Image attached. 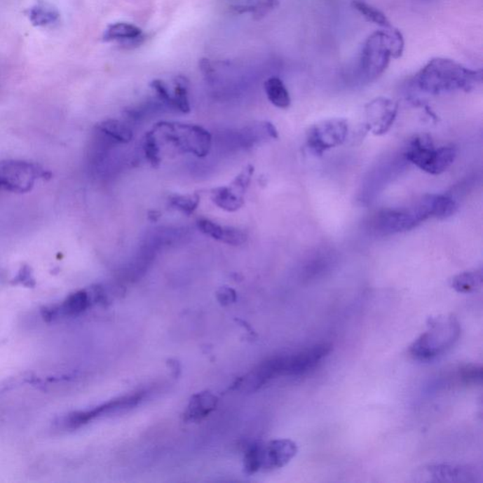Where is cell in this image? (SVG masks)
<instances>
[{
  "label": "cell",
  "mask_w": 483,
  "mask_h": 483,
  "mask_svg": "<svg viewBox=\"0 0 483 483\" xmlns=\"http://www.w3.org/2000/svg\"><path fill=\"white\" fill-rule=\"evenodd\" d=\"M482 83V70L463 67L447 58H433L413 79L414 88L428 95L470 92Z\"/></svg>",
  "instance_id": "obj_1"
},
{
  "label": "cell",
  "mask_w": 483,
  "mask_h": 483,
  "mask_svg": "<svg viewBox=\"0 0 483 483\" xmlns=\"http://www.w3.org/2000/svg\"><path fill=\"white\" fill-rule=\"evenodd\" d=\"M460 335V323L454 316L431 318L427 332L411 343L410 353L419 361H431L451 348Z\"/></svg>",
  "instance_id": "obj_2"
},
{
  "label": "cell",
  "mask_w": 483,
  "mask_h": 483,
  "mask_svg": "<svg viewBox=\"0 0 483 483\" xmlns=\"http://www.w3.org/2000/svg\"><path fill=\"white\" fill-rule=\"evenodd\" d=\"M433 193L423 196L413 205L384 209L373 219V229L379 236L406 233L430 218H435Z\"/></svg>",
  "instance_id": "obj_3"
},
{
  "label": "cell",
  "mask_w": 483,
  "mask_h": 483,
  "mask_svg": "<svg viewBox=\"0 0 483 483\" xmlns=\"http://www.w3.org/2000/svg\"><path fill=\"white\" fill-rule=\"evenodd\" d=\"M457 154L455 147H435L428 136L421 135L410 142L404 156L420 170L430 175H440L453 165Z\"/></svg>",
  "instance_id": "obj_4"
},
{
  "label": "cell",
  "mask_w": 483,
  "mask_h": 483,
  "mask_svg": "<svg viewBox=\"0 0 483 483\" xmlns=\"http://www.w3.org/2000/svg\"><path fill=\"white\" fill-rule=\"evenodd\" d=\"M297 453V446L288 439H278L264 444H253L245 455V469L247 474L282 468Z\"/></svg>",
  "instance_id": "obj_5"
},
{
  "label": "cell",
  "mask_w": 483,
  "mask_h": 483,
  "mask_svg": "<svg viewBox=\"0 0 483 483\" xmlns=\"http://www.w3.org/2000/svg\"><path fill=\"white\" fill-rule=\"evenodd\" d=\"M391 59V46L386 29L374 32L362 45L360 55L359 69L362 81L371 83L381 77Z\"/></svg>",
  "instance_id": "obj_6"
},
{
  "label": "cell",
  "mask_w": 483,
  "mask_h": 483,
  "mask_svg": "<svg viewBox=\"0 0 483 483\" xmlns=\"http://www.w3.org/2000/svg\"><path fill=\"white\" fill-rule=\"evenodd\" d=\"M156 128L165 130L166 139L185 154L205 157L211 150V133L201 125L161 122Z\"/></svg>",
  "instance_id": "obj_7"
},
{
  "label": "cell",
  "mask_w": 483,
  "mask_h": 483,
  "mask_svg": "<svg viewBox=\"0 0 483 483\" xmlns=\"http://www.w3.org/2000/svg\"><path fill=\"white\" fill-rule=\"evenodd\" d=\"M348 130V121L345 118H329L315 123L306 132L308 149L315 156H322L327 150L345 143Z\"/></svg>",
  "instance_id": "obj_8"
},
{
  "label": "cell",
  "mask_w": 483,
  "mask_h": 483,
  "mask_svg": "<svg viewBox=\"0 0 483 483\" xmlns=\"http://www.w3.org/2000/svg\"><path fill=\"white\" fill-rule=\"evenodd\" d=\"M48 173L35 163L24 161H7L0 163V188L15 193H26L32 190L40 177Z\"/></svg>",
  "instance_id": "obj_9"
},
{
  "label": "cell",
  "mask_w": 483,
  "mask_h": 483,
  "mask_svg": "<svg viewBox=\"0 0 483 483\" xmlns=\"http://www.w3.org/2000/svg\"><path fill=\"white\" fill-rule=\"evenodd\" d=\"M144 393H135L133 395H125L117 400L109 401L102 405L95 407L87 411H75L62 417L58 424L62 428H77L81 426L88 424L93 420L100 417L119 413V411L130 410L137 406L144 400Z\"/></svg>",
  "instance_id": "obj_10"
},
{
  "label": "cell",
  "mask_w": 483,
  "mask_h": 483,
  "mask_svg": "<svg viewBox=\"0 0 483 483\" xmlns=\"http://www.w3.org/2000/svg\"><path fill=\"white\" fill-rule=\"evenodd\" d=\"M332 351L330 343H322L293 355L283 356V376L305 375L318 367Z\"/></svg>",
  "instance_id": "obj_11"
},
{
  "label": "cell",
  "mask_w": 483,
  "mask_h": 483,
  "mask_svg": "<svg viewBox=\"0 0 483 483\" xmlns=\"http://www.w3.org/2000/svg\"><path fill=\"white\" fill-rule=\"evenodd\" d=\"M398 113V105L388 97H376L365 106L367 129L374 135H383L394 125Z\"/></svg>",
  "instance_id": "obj_12"
},
{
  "label": "cell",
  "mask_w": 483,
  "mask_h": 483,
  "mask_svg": "<svg viewBox=\"0 0 483 483\" xmlns=\"http://www.w3.org/2000/svg\"><path fill=\"white\" fill-rule=\"evenodd\" d=\"M106 299L105 291L100 286L90 290H81L70 294L61 304L45 311L46 318L55 319L80 315L88 309L93 303L102 301Z\"/></svg>",
  "instance_id": "obj_13"
},
{
  "label": "cell",
  "mask_w": 483,
  "mask_h": 483,
  "mask_svg": "<svg viewBox=\"0 0 483 483\" xmlns=\"http://www.w3.org/2000/svg\"><path fill=\"white\" fill-rule=\"evenodd\" d=\"M419 476L426 482H475L479 477L476 469L468 465H431L423 468Z\"/></svg>",
  "instance_id": "obj_14"
},
{
  "label": "cell",
  "mask_w": 483,
  "mask_h": 483,
  "mask_svg": "<svg viewBox=\"0 0 483 483\" xmlns=\"http://www.w3.org/2000/svg\"><path fill=\"white\" fill-rule=\"evenodd\" d=\"M483 379V370L480 365H463L460 367L452 368L451 370L439 376L438 387L443 388H451V387L479 386L482 384Z\"/></svg>",
  "instance_id": "obj_15"
},
{
  "label": "cell",
  "mask_w": 483,
  "mask_h": 483,
  "mask_svg": "<svg viewBox=\"0 0 483 483\" xmlns=\"http://www.w3.org/2000/svg\"><path fill=\"white\" fill-rule=\"evenodd\" d=\"M196 226L202 233L224 244L238 247L247 240V234L244 231L234 226H221L207 218H199Z\"/></svg>",
  "instance_id": "obj_16"
},
{
  "label": "cell",
  "mask_w": 483,
  "mask_h": 483,
  "mask_svg": "<svg viewBox=\"0 0 483 483\" xmlns=\"http://www.w3.org/2000/svg\"><path fill=\"white\" fill-rule=\"evenodd\" d=\"M217 397L210 392L193 395L185 411V419L187 421H201L217 408Z\"/></svg>",
  "instance_id": "obj_17"
},
{
  "label": "cell",
  "mask_w": 483,
  "mask_h": 483,
  "mask_svg": "<svg viewBox=\"0 0 483 483\" xmlns=\"http://www.w3.org/2000/svg\"><path fill=\"white\" fill-rule=\"evenodd\" d=\"M142 38H143L142 29L135 25L125 23V22L111 24L105 29L102 36L104 42H114V41H120V42L135 41L136 42Z\"/></svg>",
  "instance_id": "obj_18"
},
{
  "label": "cell",
  "mask_w": 483,
  "mask_h": 483,
  "mask_svg": "<svg viewBox=\"0 0 483 483\" xmlns=\"http://www.w3.org/2000/svg\"><path fill=\"white\" fill-rule=\"evenodd\" d=\"M97 132L104 135L109 140L116 143H130L133 138V132L129 125L116 119H108L100 123L95 127Z\"/></svg>",
  "instance_id": "obj_19"
},
{
  "label": "cell",
  "mask_w": 483,
  "mask_h": 483,
  "mask_svg": "<svg viewBox=\"0 0 483 483\" xmlns=\"http://www.w3.org/2000/svg\"><path fill=\"white\" fill-rule=\"evenodd\" d=\"M280 5V0H242L233 5L231 9L237 13H250L254 19L258 20L268 15Z\"/></svg>",
  "instance_id": "obj_20"
},
{
  "label": "cell",
  "mask_w": 483,
  "mask_h": 483,
  "mask_svg": "<svg viewBox=\"0 0 483 483\" xmlns=\"http://www.w3.org/2000/svg\"><path fill=\"white\" fill-rule=\"evenodd\" d=\"M212 202L220 209L226 212L238 211L244 205V198L240 193L233 192L231 187L215 188L211 193Z\"/></svg>",
  "instance_id": "obj_21"
},
{
  "label": "cell",
  "mask_w": 483,
  "mask_h": 483,
  "mask_svg": "<svg viewBox=\"0 0 483 483\" xmlns=\"http://www.w3.org/2000/svg\"><path fill=\"white\" fill-rule=\"evenodd\" d=\"M264 91L270 102L275 107L287 109L291 105V97L285 84L280 78L271 77L264 83Z\"/></svg>",
  "instance_id": "obj_22"
},
{
  "label": "cell",
  "mask_w": 483,
  "mask_h": 483,
  "mask_svg": "<svg viewBox=\"0 0 483 483\" xmlns=\"http://www.w3.org/2000/svg\"><path fill=\"white\" fill-rule=\"evenodd\" d=\"M483 283L482 270L466 271L456 275L451 280V287L458 293L470 294L479 291Z\"/></svg>",
  "instance_id": "obj_23"
},
{
  "label": "cell",
  "mask_w": 483,
  "mask_h": 483,
  "mask_svg": "<svg viewBox=\"0 0 483 483\" xmlns=\"http://www.w3.org/2000/svg\"><path fill=\"white\" fill-rule=\"evenodd\" d=\"M351 5L360 15H362V18H365V20L378 25L383 29L392 27L391 22L389 21L387 16L381 12L378 8L367 4L365 0H353Z\"/></svg>",
  "instance_id": "obj_24"
},
{
  "label": "cell",
  "mask_w": 483,
  "mask_h": 483,
  "mask_svg": "<svg viewBox=\"0 0 483 483\" xmlns=\"http://www.w3.org/2000/svg\"><path fill=\"white\" fill-rule=\"evenodd\" d=\"M189 83L185 77L179 76L175 80L174 95H172L171 108L181 111V113L188 114L191 111L189 101Z\"/></svg>",
  "instance_id": "obj_25"
},
{
  "label": "cell",
  "mask_w": 483,
  "mask_h": 483,
  "mask_svg": "<svg viewBox=\"0 0 483 483\" xmlns=\"http://www.w3.org/2000/svg\"><path fill=\"white\" fill-rule=\"evenodd\" d=\"M200 198L198 193L192 195H171L168 198L169 205L172 208L182 212V214L191 215L198 209Z\"/></svg>",
  "instance_id": "obj_26"
},
{
  "label": "cell",
  "mask_w": 483,
  "mask_h": 483,
  "mask_svg": "<svg viewBox=\"0 0 483 483\" xmlns=\"http://www.w3.org/2000/svg\"><path fill=\"white\" fill-rule=\"evenodd\" d=\"M29 20L34 26H46L58 20L59 13L53 8L36 5L29 10Z\"/></svg>",
  "instance_id": "obj_27"
},
{
  "label": "cell",
  "mask_w": 483,
  "mask_h": 483,
  "mask_svg": "<svg viewBox=\"0 0 483 483\" xmlns=\"http://www.w3.org/2000/svg\"><path fill=\"white\" fill-rule=\"evenodd\" d=\"M144 154L147 159L154 166H158L161 163L160 149L158 146L156 135L154 132H147L144 136L143 144Z\"/></svg>",
  "instance_id": "obj_28"
},
{
  "label": "cell",
  "mask_w": 483,
  "mask_h": 483,
  "mask_svg": "<svg viewBox=\"0 0 483 483\" xmlns=\"http://www.w3.org/2000/svg\"><path fill=\"white\" fill-rule=\"evenodd\" d=\"M386 31L389 36L390 46H391L392 58H400L403 54L404 45H405L402 34L393 26L387 28Z\"/></svg>",
  "instance_id": "obj_29"
},
{
  "label": "cell",
  "mask_w": 483,
  "mask_h": 483,
  "mask_svg": "<svg viewBox=\"0 0 483 483\" xmlns=\"http://www.w3.org/2000/svg\"><path fill=\"white\" fill-rule=\"evenodd\" d=\"M254 173V168L252 165H247V168L244 169L236 177V179H234L233 182V189L237 191V193H241V195H244L245 191H247L248 186H250V181H251V177H252V175Z\"/></svg>",
  "instance_id": "obj_30"
},
{
  "label": "cell",
  "mask_w": 483,
  "mask_h": 483,
  "mask_svg": "<svg viewBox=\"0 0 483 483\" xmlns=\"http://www.w3.org/2000/svg\"><path fill=\"white\" fill-rule=\"evenodd\" d=\"M150 87L156 93L158 97L161 101H163L165 104L168 105L169 107L172 106V95L169 93L168 86L161 80H154L150 83Z\"/></svg>",
  "instance_id": "obj_31"
},
{
  "label": "cell",
  "mask_w": 483,
  "mask_h": 483,
  "mask_svg": "<svg viewBox=\"0 0 483 483\" xmlns=\"http://www.w3.org/2000/svg\"><path fill=\"white\" fill-rule=\"evenodd\" d=\"M217 297L223 304H230V303L236 301V293L233 289L223 287L218 291Z\"/></svg>",
  "instance_id": "obj_32"
},
{
  "label": "cell",
  "mask_w": 483,
  "mask_h": 483,
  "mask_svg": "<svg viewBox=\"0 0 483 483\" xmlns=\"http://www.w3.org/2000/svg\"><path fill=\"white\" fill-rule=\"evenodd\" d=\"M160 217H161V214L158 211L149 212V220L154 221H154H155V222H156V221L158 219H159Z\"/></svg>",
  "instance_id": "obj_33"
}]
</instances>
